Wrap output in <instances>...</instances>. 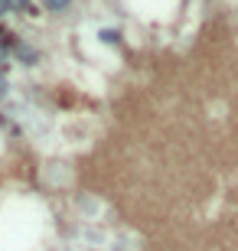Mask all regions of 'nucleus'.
<instances>
[{
  "label": "nucleus",
  "instance_id": "1",
  "mask_svg": "<svg viewBox=\"0 0 238 251\" xmlns=\"http://www.w3.org/2000/svg\"><path fill=\"white\" fill-rule=\"evenodd\" d=\"M20 59H23V65H36L39 62V56H36V49H29L26 43H17V49H13Z\"/></svg>",
  "mask_w": 238,
  "mask_h": 251
},
{
  "label": "nucleus",
  "instance_id": "2",
  "mask_svg": "<svg viewBox=\"0 0 238 251\" xmlns=\"http://www.w3.org/2000/svg\"><path fill=\"white\" fill-rule=\"evenodd\" d=\"M98 39H101V43H108V46H118L121 33H118V29H98Z\"/></svg>",
  "mask_w": 238,
  "mask_h": 251
},
{
  "label": "nucleus",
  "instance_id": "3",
  "mask_svg": "<svg viewBox=\"0 0 238 251\" xmlns=\"http://www.w3.org/2000/svg\"><path fill=\"white\" fill-rule=\"evenodd\" d=\"M69 3H72V0H43V7L53 10V13H62V10H69Z\"/></svg>",
  "mask_w": 238,
  "mask_h": 251
},
{
  "label": "nucleus",
  "instance_id": "4",
  "mask_svg": "<svg viewBox=\"0 0 238 251\" xmlns=\"http://www.w3.org/2000/svg\"><path fill=\"white\" fill-rule=\"evenodd\" d=\"M10 10H26V13H33V3L29 0H10Z\"/></svg>",
  "mask_w": 238,
  "mask_h": 251
},
{
  "label": "nucleus",
  "instance_id": "5",
  "mask_svg": "<svg viewBox=\"0 0 238 251\" xmlns=\"http://www.w3.org/2000/svg\"><path fill=\"white\" fill-rule=\"evenodd\" d=\"M3 65H7V49L0 46V72H3Z\"/></svg>",
  "mask_w": 238,
  "mask_h": 251
}]
</instances>
